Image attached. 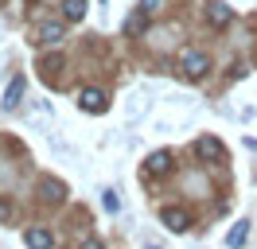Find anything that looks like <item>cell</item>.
I'll use <instances>...</instances> for the list:
<instances>
[{
	"instance_id": "obj_1",
	"label": "cell",
	"mask_w": 257,
	"mask_h": 249,
	"mask_svg": "<svg viewBox=\"0 0 257 249\" xmlns=\"http://www.w3.org/2000/svg\"><path fill=\"white\" fill-rule=\"evenodd\" d=\"M210 70V59L203 51H183V74L187 78H203Z\"/></svg>"
},
{
	"instance_id": "obj_2",
	"label": "cell",
	"mask_w": 257,
	"mask_h": 249,
	"mask_svg": "<svg viewBox=\"0 0 257 249\" xmlns=\"http://www.w3.org/2000/svg\"><path fill=\"white\" fill-rule=\"evenodd\" d=\"M195 152L203 156V160H214V164H222V160H226V148H222V140H214V137H203L199 144H195Z\"/></svg>"
},
{
	"instance_id": "obj_3",
	"label": "cell",
	"mask_w": 257,
	"mask_h": 249,
	"mask_svg": "<svg viewBox=\"0 0 257 249\" xmlns=\"http://www.w3.org/2000/svg\"><path fill=\"white\" fill-rule=\"evenodd\" d=\"M78 105L86 109V113H105L109 101H105V93H101V90H82L78 93Z\"/></svg>"
},
{
	"instance_id": "obj_4",
	"label": "cell",
	"mask_w": 257,
	"mask_h": 249,
	"mask_svg": "<svg viewBox=\"0 0 257 249\" xmlns=\"http://www.w3.org/2000/svg\"><path fill=\"white\" fill-rule=\"evenodd\" d=\"M207 20H210V28H226V24H230V8H226L222 0H210L207 4Z\"/></svg>"
},
{
	"instance_id": "obj_5",
	"label": "cell",
	"mask_w": 257,
	"mask_h": 249,
	"mask_svg": "<svg viewBox=\"0 0 257 249\" xmlns=\"http://www.w3.org/2000/svg\"><path fill=\"white\" fill-rule=\"evenodd\" d=\"M20 97H24V74H16L12 82H8V90H4V101H0V105H4V109H16Z\"/></svg>"
},
{
	"instance_id": "obj_6",
	"label": "cell",
	"mask_w": 257,
	"mask_h": 249,
	"mask_svg": "<svg viewBox=\"0 0 257 249\" xmlns=\"http://www.w3.org/2000/svg\"><path fill=\"white\" fill-rule=\"evenodd\" d=\"M168 168H172V152H152L145 160V171H148V175H164Z\"/></svg>"
},
{
	"instance_id": "obj_7",
	"label": "cell",
	"mask_w": 257,
	"mask_h": 249,
	"mask_svg": "<svg viewBox=\"0 0 257 249\" xmlns=\"http://www.w3.org/2000/svg\"><path fill=\"white\" fill-rule=\"evenodd\" d=\"M51 245H55L51 230H43V226H32V230H28V249H51Z\"/></svg>"
},
{
	"instance_id": "obj_8",
	"label": "cell",
	"mask_w": 257,
	"mask_h": 249,
	"mask_svg": "<svg viewBox=\"0 0 257 249\" xmlns=\"http://www.w3.org/2000/svg\"><path fill=\"white\" fill-rule=\"evenodd\" d=\"M164 226L176 230V233H183L187 226H191V214H187V210H164Z\"/></svg>"
},
{
	"instance_id": "obj_9",
	"label": "cell",
	"mask_w": 257,
	"mask_h": 249,
	"mask_svg": "<svg viewBox=\"0 0 257 249\" xmlns=\"http://www.w3.org/2000/svg\"><path fill=\"white\" fill-rule=\"evenodd\" d=\"M245 237H249V222H238L234 230L226 233V245H230V249H241V245H245Z\"/></svg>"
},
{
	"instance_id": "obj_10",
	"label": "cell",
	"mask_w": 257,
	"mask_h": 249,
	"mask_svg": "<svg viewBox=\"0 0 257 249\" xmlns=\"http://www.w3.org/2000/svg\"><path fill=\"white\" fill-rule=\"evenodd\" d=\"M59 39H63V24H43V28H39V43L55 47Z\"/></svg>"
},
{
	"instance_id": "obj_11",
	"label": "cell",
	"mask_w": 257,
	"mask_h": 249,
	"mask_svg": "<svg viewBox=\"0 0 257 249\" xmlns=\"http://www.w3.org/2000/svg\"><path fill=\"white\" fill-rule=\"evenodd\" d=\"M63 16L70 20V24L82 20V16H86V0H66V4H63Z\"/></svg>"
},
{
	"instance_id": "obj_12",
	"label": "cell",
	"mask_w": 257,
	"mask_h": 249,
	"mask_svg": "<svg viewBox=\"0 0 257 249\" xmlns=\"http://www.w3.org/2000/svg\"><path fill=\"white\" fill-rule=\"evenodd\" d=\"M101 206H105L109 214H117V210H121V199H117V191H105V195H101Z\"/></svg>"
},
{
	"instance_id": "obj_13",
	"label": "cell",
	"mask_w": 257,
	"mask_h": 249,
	"mask_svg": "<svg viewBox=\"0 0 257 249\" xmlns=\"http://www.w3.org/2000/svg\"><path fill=\"white\" fill-rule=\"evenodd\" d=\"M59 70H63V59H59V55H51V59H43V78L59 74Z\"/></svg>"
},
{
	"instance_id": "obj_14",
	"label": "cell",
	"mask_w": 257,
	"mask_h": 249,
	"mask_svg": "<svg viewBox=\"0 0 257 249\" xmlns=\"http://www.w3.org/2000/svg\"><path fill=\"white\" fill-rule=\"evenodd\" d=\"M145 24H148V20H145V12H137V16H133V20L125 24V31H133V35H137V31L145 28Z\"/></svg>"
},
{
	"instance_id": "obj_15",
	"label": "cell",
	"mask_w": 257,
	"mask_h": 249,
	"mask_svg": "<svg viewBox=\"0 0 257 249\" xmlns=\"http://www.w3.org/2000/svg\"><path fill=\"white\" fill-rule=\"evenodd\" d=\"M8 218H12V199L0 195V222H8Z\"/></svg>"
},
{
	"instance_id": "obj_16",
	"label": "cell",
	"mask_w": 257,
	"mask_h": 249,
	"mask_svg": "<svg viewBox=\"0 0 257 249\" xmlns=\"http://www.w3.org/2000/svg\"><path fill=\"white\" fill-rule=\"evenodd\" d=\"M82 249H105V245H101L97 237H86V241H82Z\"/></svg>"
},
{
	"instance_id": "obj_17",
	"label": "cell",
	"mask_w": 257,
	"mask_h": 249,
	"mask_svg": "<svg viewBox=\"0 0 257 249\" xmlns=\"http://www.w3.org/2000/svg\"><path fill=\"white\" fill-rule=\"evenodd\" d=\"M28 4H35V0H28Z\"/></svg>"
}]
</instances>
